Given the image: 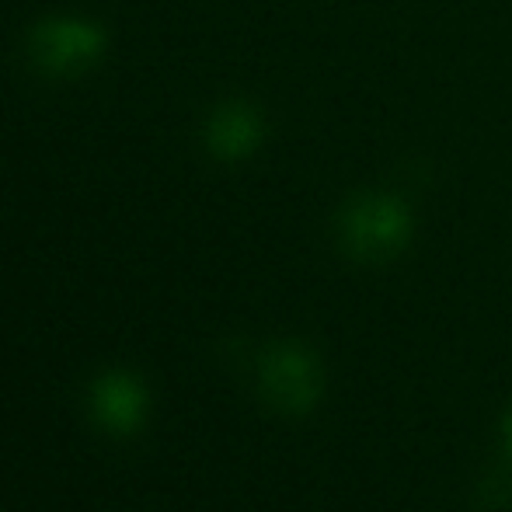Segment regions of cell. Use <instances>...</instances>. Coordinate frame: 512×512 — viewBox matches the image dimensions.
<instances>
[{"label":"cell","mask_w":512,"mask_h":512,"mask_svg":"<svg viewBox=\"0 0 512 512\" xmlns=\"http://www.w3.org/2000/svg\"><path fill=\"white\" fill-rule=\"evenodd\" d=\"M415 216L394 192H363L349 199L338 216V244L349 258L384 265L408 248Z\"/></svg>","instance_id":"obj_1"},{"label":"cell","mask_w":512,"mask_h":512,"mask_svg":"<svg viewBox=\"0 0 512 512\" xmlns=\"http://www.w3.org/2000/svg\"><path fill=\"white\" fill-rule=\"evenodd\" d=\"M258 398L279 415H307L324 394V366L304 342H272L255 363Z\"/></svg>","instance_id":"obj_2"},{"label":"cell","mask_w":512,"mask_h":512,"mask_svg":"<svg viewBox=\"0 0 512 512\" xmlns=\"http://www.w3.org/2000/svg\"><path fill=\"white\" fill-rule=\"evenodd\" d=\"M84 411L91 425L108 439H133L150 418V387L136 370L112 366L91 377L84 394Z\"/></svg>","instance_id":"obj_3"},{"label":"cell","mask_w":512,"mask_h":512,"mask_svg":"<svg viewBox=\"0 0 512 512\" xmlns=\"http://www.w3.org/2000/svg\"><path fill=\"white\" fill-rule=\"evenodd\" d=\"M105 35L95 25L77 18H53L32 32V56L49 74H74L95 63Z\"/></svg>","instance_id":"obj_4"},{"label":"cell","mask_w":512,"mask_h":512,"mask_svg":"<svg viewBox=\"0 0 512 512\" xmlns=\"http://www.w3.org/2000/svg\"><path fill=\"white\" fill-rule=\"evenodd\" d=\"M206 143L220 161L248 157L262 143V115L244 102L220 105L206 122Z\"/></svg>","instance_id":"obj_5"},{"label":"cell","mask_w":512,"mask_h":512,"mask_svg":"<svg viewBox=\"0 0 512 512\" xmlns=\"http://www.w3.org/2000/svg\"><path fill=\"white\" fill-rule=\"evenodd\" d=\"M499 446H502V457L512 460V408H506L499 422Z\"/></svg>","instance_id":"obj_6"}]
</instances>
